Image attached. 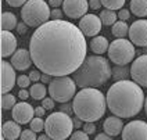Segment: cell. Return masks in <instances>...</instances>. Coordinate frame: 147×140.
<instances>
[{
  "mask_svg": "<svg viewBox=\"0 0 147 140\" xmlns=\"http://www.w3.org/2000/svg\"><path fill=\"white\" fill-rule=\"evenodd\" d=\"M89 1L88 0H64L63 3V11L68 18H82L88 14L89 10Z\"/></svg>",
  "mask_w": 147,
  "mask_h": 140,
  "instance_id": "cell-9",
  "label": "cell"
},
{
  "mask_svg": "<svg viewBox=\"0 0 147 140\" xmlns=\"http://www.w3.org/2000/svg\"><path fill=\"white\" fill-rule=\"evenodd\" d=\"M123 140H133L142 139L147 140V122L144 121H131L123 126L122 131Z\"/></svg>",
  "mask_w": 147,
  "mask_h": 140,
  "instance_id": "cell-10",
  "label": "cell"
},
{
  "mask_svg": "<svg viewBox=\"0 0 147 140\" xmlns=\"http://www.w3.org/2000/svg\"><path fill=\"white\" fill-rule=\"evenodd\" d=\"M31 78L29 75H20L17 78V85L20 86V89H26L28 86H31Z\"/></svg>",
  "mask_w": 147,
  "mask_h": 140,
  "instance_id": "cell-30",
  "label": "cell"
},
{
  "mask_svg": "<svg viewBox=\"0 0 147 140\" xmlns=\"http://www.w3.org/2000/svg\"><path fill=\"white\" fill-rule=\"evenodd\" d=\"M74 114L83 122H96L106 114L107 97L97 88H82L72 101Z\"/></svg>",
  "mask_w": 147,
  "mask_h": 140,
  "instance_id": "cell-3",
  "label": "cell"
},
{
  "mask_svg": "<svg viewBox=\"0 0 147 140\" xmlns=\"http://www.w3.org/2000/svg\"><path fill=\"white\" fill-rule=\"evenodd\" d=\"M46 111H47V110L43 107V106H40V107H36V108H35V115H36V116H43Z\"/></svg>",
  "mask_w": 147,
  "mask_h": 140,
  "instance_id": "cell-45",
  "label": "cell"
},
{
  "mask_svg": "<svg viewBox=\"0 0 147 140\" xmlns=\"http://www.w3.org/2000/svg\"><path fill=\"white\" fill-rule=\"evenodd\" d=\"M17 17L16 14L10 13V11H4L1 14V28L6 31H13L14 28H17Z\"/></svg>",
  "mask_w": 147,
  "mask_h": 140,
  "instance_id": "cell-23",
  "label": "cell"
},
{
  "mask_svg": "<svg viewBox=\"0 0 147 140\" xmlns=\"http://www.w3.org/2000/svg\"><path fill=\"white\" fill-rule=\"evenodd\" d=\"M38 139H39V140H47V139H50V137H49V135H47V133H45V135L38 136Z\"/></svg>",
  "mask_w": 147,
  "mask_h": 140,
  "instance_id": "cell-48",
  "label": "cell"
},
{
  "mask_svg": "<svg viewBox=\"0 0 147 140\" xmlns=\"http://www.w3.org/2000/svg\"><path fill=\"white\" fill-rule=\"evenodd\" d=\"M88 137H89V135L85 132L83 129H82V131H78V129H76V131L72 132V135H71V139L72 140H86Z\"/></svg>",
  "mask_w": 147,
  "mask_h": 140,
  "instance_id": "cell-32",
  "label": "cell"
},
{
  "mask_svg": "<svg viewBox=\"0 0 147 140\" xmlns=\"http://www.w3.org/2000/svg\"><path fill=\"white\" fill-rule=\"evenodd\" d=\"M89 6L92 10H100L103 3H101V0H89Z\"/></svg>",
  "mask_w": 147,
  "mask_h": 140,
  "instance_id": "cell-41",
  "label": "cell"
},
{
  "mask_svg": "<svg viewBox=\"0 0 147 140\" xmlns=\"http://www.w3.org/2000/svg\"><path fill=\"white\" fill-rule=\"evenodd\" d=\"M131 76V68L126 65H115L113 68V78L115 81H122V79H128Z\"/></svg>",
  "mask_w": 147,
  "mask_h": 140,
  "instance_id": "cell-26",
  "label": "cell"
},
{
  "mask_svg": "<svg viewBox=\"0 0 147 140\" xmlns=\"http://www.w3.org/2000/svg\"><path fill=\"white\" fill-rule=\"evenodd\" d=\"M60 111H64V112H67V114H72L74 112V107H72V104L69 106L68 103H63V106L60 107Z\"/></svg>",
  "mask_w": 147,
  "mask_h": 140,
  "instance_id": "cell-40",
  "label": "cell"
},
{
  "mask_svg": "<svg viewBox=\"0 0 147 140\" xmlns=\"http://www.w3.org/2000/svg\"><path fill=\"white\" fill-rule=\"evenodd\" d=\"M100 18H101V22L106 26H111L117 22L118 20V14H115V10H108L104 8L101 13H100Z\"/></svg>",
  "mask_w": 147,
  "mask_h": 140,
  "instance_id": "cell-25",
  "label": "cell"
},
{
  "mask_svg": "<svg viewBox=\"0 0 147 140\" xmlns=\"http://www.w3.org/2000/svg\"><path fill=\"white\" fill-rule=\"evenodd\" d=\"M29 96H31V92L26 90V89H20V92H18V97L21 100H26Z\"/></svg>",
  "mask_w": 147,
  "mask_h": 140,
  "instance_id": "cell-42",
  "label": "cell"
},
{
  "mask_svg": "<svg viewBox=\"0 0 147 140\" xmlns=\"http://www.w3.org/2000/svg\"><path fill=\"white\" fill-rule=\"evenodd\" d=\"M110 139H111V136H110V135H108L107 132L96 135V140H110Z\"/></svg>",
  "mask_w": 147,
  "mask_h": 140,
  "instance_id": "cell-47",
  "label": "cell"
},
{
  "mask_svg": "<svg viewBox=\"0 0 147 140\" xmlns=\"http://www.w3.org/2000/svg\"><path fill=\"white\" fill-rule=\"evenodd\" d=\"M131 76L142 88H147V54H142L132 63Z\"/></svg>",
  "mask_w": 147,
  "mask_h": 140,
  "instance_id": "cell-13",
  "label": "cell"
},
{
  "mask_svg": "<svg viewBox=\"0 0 147 140\" xmlns=\"http://www.w3.org/2000/svg\"><path fill=\"white\" fill-rule=\"evenodd\" d=\"M103 129L111 137H115V136L121 135L123 131V124H122L121 116H117V115L108 116L106 121H104V124H103Z\"/></svg>",
  "mask_w": 147,
  "mask_h": 140,
  "instance_id": "cell-18",
  "label": "cell"
},
{
  "mask_svg": "<svg viewBox=\"0 0 147 140\" xmlns=\"http://www.w3.org/2000/svg\"><path fill=\"white\" fill-rule=\"evenodd\" d=\"M131 13L136 17H147V0H131Z\"/></svg>",
  "mask_w": 147,
  "mask_h": 140,
  "instance_id": "cell-22",
  "label": "cell"
},
{
  "mask_svg": "<svg viewBox=\"0 0 147 140\" xmlns=\"http://www.w3.org/2000/svg\"><path fill=\"white\" fill-rule=\"evenodd\" d=\"M54 101H56V100L53 99L51 96H50V97H45V99L42 100V106L46 108L47 111H51V110L54 108Z\"/></svg>",
  "mask_w": 147,
  "mask_h": 140,
  "instance_id": "cell-33",
  "label": "cell"
},
{
  "mask_svg": "<svg viewBox=\"0 0 147 140\" xmlns=\"http://www.w3.org/2000/svg\"><path fill=\"white\" fill-rule=\"evenodd\" d=\"M11 111H13V119L21 125L29 124L35 115V108L25 100H21V103H17Z\"/></svg>",
  "mask_w": 147,
  "mask_h": 140,
  "instance_id": "cell-14",
  "label": "cell"
},
{
  "mask_svg": "<svg viewBox=\"0 0 147 140\" xmlns=\"http://www.w3.org/2000/svg\"><path fill=\"white\" fill-rule=\"evenodd\" d=\"M47 3H49V6H50V7H53V8H58L60 6H63L64 0H47Z\"/></svg>",
  "mask_w": 147,
  "mask_h": 140,
  "instance_id": "cell-43",
  "label": "cell"
},
{
  "mask_svg": "<svg viewBox=\"0 0 147 140\" xmlns=\"http://www.w3.org/2000/svg\"><path fill=\"white\" fill-rule=\"evenodd\" d=\"M17 51V38L11 31H1V57H11Z\"/></svg>",
  "mask_w": 147,
  "mask_h": 140,
  "instance_id": "cell-17",
  "label": "cell"
},
{
  "mask_svg": "<svg viewBox=\"0 0 147 140\" xmlns=\"http://www.w3.org/2000/svg\"><path fill=\"white\" fill-rule=\"evenodd\" d=\"M29 51L42 72L65 76L78 71L86 60L88 44L79 26L64 20H51L33 32Z\"/></svg>",
  "mask_w": 147,
  "mask_h": 140,
  "instance_id": "cell-1",
  "label": "cell"
},
{
  "mask_svg": "<svg viewBox=\"0 0 147 140\" xmlns=\"http://www.w3.org/2000/svg\"><path fill=\"white\" fill-rule=\"evenodd\" d=\"M143 54H147V46L146 47H143Z\"/></svg>",
  "mask_w": 147,
  "mask_h": 140,
  "instance_id": "cell-50",
  "label": "cell"
},
{
  "mask_svg": "<svg viewBox=\"0 0 147 140\" xmlns=\"http://www.w3.org/2000/svg\"><path fill=\"white\" fill-rule=\"evenodd\" d=\"M21 124L17 121H6L1 128V137L4 140H16L21 137Z\"/></svg>",
  "mask_w": 147,
  "mask_h": 140,
  "instance_id": "cell-19",
  "label": "cell"
},
{
  "mask_svg": "<svg viewBox=\"0 0 147 140\" xmlns=\"http://www.w3.org/2000/svg\"><path fill=\"white\" fill-rule=\"evenodd\" d=\"M108 47H110V43H108L106 36L97 35V36H94V38L90 40V50H92L94 54L103 56L104 53L108 51Z\"/></svg>",
  "mask_w": 147,
  "mask_h": 140,
  "instance_id": "cell-20",
  "label": "cell"
},
{
  "mask_svg": "<svg viewBox=\"0 0 147 140\" xmlns=\"http://www.w3.org/2000/svg\"><path fill=\"white\" fill-rule=\"evenodd\" d=\"M74 128L72 116L64 111L51 112L45 122V132L49 135L50 139L54 140H64L71 137Z\"/></svg>",
  "mask_w": 147,
  "mask_h": 140,
  "instance_id": "cell-5",
  "label": "cell"
},
{
  "mask_svg": "<svg viewBox=\"0 0 147 140\" xmlns=\"http://www.w3.org/2000/svg\"><path fill=\"white\" fill-rule=\"evenodd\" d=\"M6 1H7L8 6H11V7H22L28 0H6Z\"/></svg>",
  "mask_w": 147,
  "mask_h": 140,
  "instance_id": "cell-37",
  "label": "cell"
},
{
  "mask_svg": "<svg viewBox=\"0 0 147 140\" xmlns=\"http://www.w3.org/2000/svg\"><path fill=\"white\" fill-rule=\"evenodd\" d=\"M72 121H74V128H75V129H79V128L82 126V122H83L81 118H79V116H76V115L72 118Z\"/></svg>",
  "mask_w": 147,
  "mask_h": 140,
  "instance_id": "cell-46",
  "label": "cell"
},
{
  "mask_svg": "<svg viewBox=\"0 0 147 140\" xmlns=\"http://www.w3.org/2000/svg\"><path fill=\"white\" fill-rule=\"evenodd\" d=\"M29 92H31V97L33 100H43L46 97L49 89H46L43 82H33V85H31Z\"/></svg>",
  "mask_w": 147,
  "mask_h": 140,
  "instance_id": "cell-21",
  "label": "cell"
},
{
  "mask_svg": "<svg viewBox=\"0 0 147 140\" xmlns=\"http://www.w3.org/2000/svg\"><path fill=\"white\" fill-rule=\"evenodd\" d=\"M113 76V69L108 60L100 54L89 56L74 72V79L79 88H98L103 86Z\"/></svg>",
  "mask_w": 147,
  "mask_h": 140,
  "instance_id": "cell-4",
  "label": "cell"
},
{
  "mask_svg": "<svg viewBox=\"0 0 147 140\" xmlns=\"http://www.w3.org/2000/svg\"><path fill=\"white\" fill-rule=\"evenodd\" d=\"M118 18L122 20V21H128V20L131 18V11L126 10V8H121V10L118 11Z\"/></svg>",
  "mask_w": 147,
  "mask_h": 140,
  "instance_id": "cell-36",
  "label": "cell"
},
{
  "mask_svg": "<svg viewBox=\"0 0 147 140\" xmlns=\"http://www.w3.org/2000/svg\"><path fill=\"white\" fill-rule=\"evenodd\" d=\"M42 74H43V72H42L40 69H33V71L29 72V78H31L32 82H39L42 78Z\"/></svg>",
  "mask_w": 147,
  "mask_h": 140,
  "instance_id": "cell-35",
  "label": "cell"
},
{
  "mask_svg": "<svg viewBox=\"0 0 147 140\" xmlns=\"http://www.w3.org/2000/svg\"><path fill=\"white\" fill-rule=\"evenodd\" d=\"M107 54L110 61L114 63L115 65H128L133 61L136 56V50L131 39L126 40L125 38H117L115 40L111 42Z\"/></svg>",
  "mask_w": 147,
  "mask_h": 140,
  "instance_id": "cell-8",
  "label": "cell"
},
{
  "mask_svg": "<svg viewBox=\"0 0 147 140\" xmlns=\"http://www.w3.org/2000/svg\"><path fill=\"white\" fill-rule=\"evenodd\" d=\"M126 0H101L103 7L108 10H121L125 6Z\"/></svg>",
  "mask_w": 147,
  "mask_h": 140,
  "instance_id": "cell-28",
  "label": "cell"
},
{
  "mask_svg": "<svg viewBox=\"0 0 147 140\" xmlns=\"http://www.w3.org/2000/svg\"><path fill=\"white\" fill-rule=\"evenodd\" d=\"M107 107L113 115L132 118L138 115L144 106V93L133 79L115 81L107 92Z\"/></svg>",
  "mask_w": 147,
  "mask_h": 140,
  "instance_id": "cell-2",
  "label": "cell"
},
{
  "mask_svg": "<svg viewBox=\"0 0 147 140\" xmlns=\"http://www.w3.org/2000/svg\"><path fill=\"white\" fill-rule=\"evenodd\" d=\"M45 122H46V121H43L42 116H36V118H33L32 121L29 122V126H31V129H33L36 133H39V132H42V131H45Z\"/></svg>",
  "mask_w": 147,
  "mask_h": 140,
  "instance_id": "cell-29",
  "label": "cell"
},
{
  "mask_svg": "<svg viewBox=\"0 0 147 140\" xmlns=\"http://www.w3.org/2000/svg\"><path fill=\"white\" fill-rule=\"evenodd\" d=\"M76 82L74 78L65 76H54L49 83V94L56 100V103H68L76 94Z\"/></svg>",
  "mask_w": 147,
  "mask_h": 140,
  "instance_id": "cell-7",
  "label": "cell"
},
{
  "mask_svg": "<svg viewBox=\"0 0 147 140\" xmlns=\"http://www.w3.org/2000/svg\"><path fill=\"white\" fill-rule=\"evenodd\" d=\"M21 139L22 140H36L38 136H36V132L33 129H25L21 133Z\"/></svg>",
  "mask_w": 147,
  "mask_h": 140,
  "instance_id": "cell-31",
  "label": "cell"
},
{
  "mask_svg": "<svg viewBox=\"0 0 147 140\" xmlns=\"http://www.w3.org/2000/svg\"><path fill=\"white\" fill-rule=\"evenodd\" d=\"M144 111H146V115H147V96H146V100H144Z\"/></svg>",
  "mask_w": 147,
  "mask_h": 140,
  "instance_id": "cell-49",
  "label": "cell"
},
{
  "mask_svg": "<svg viewBox=\"0 0 147 140\" xmlns=\"http://www.w3.org/2000/svg\"><path fill=\"white\" fill-rule=\"evenodd\" d=\"M32 56H31V51L26 49H18L11 56V64L14 65L17 71H25L28 69L31 64H32Z\"/></svg>",
  "mask_w": 147,
  "mask_h": 140,
  "instance_id": "cell-16",
  "label": "cell"
},
{
  "mask_svg": "<svg viewBox=\"0 0 147 140\" xmlns=\"http://www.w3.org/2000/svg\"><path fill=\"white\" fill-rule=\"evenodd\" d=\"M129 39L135 46H147V20H138L129 26Z\"/></svg>",
  "mask_w": 147,
  "mask_h": 140,
  "instance_id": "cell-11",
  "label": "cell"
},
{
  "mask_svg": "<svg viewBox=\"0 0 147 140\" xmlns=\"http://www.w3.org/2000/svg\"><path fill=\"white\" fill-rule=\"evenodd\" d=\"M82 129L90 136V135H94V132H96V125H94V122H85Z\"/></svg>",
  "mask_w": 147,
  "mask_h": 140,
  "instance_id": "cell-34",
  "label": "cell"
},
{
  "mask_svg": "<svg viewBox=\"0 0 147 140\" xmlns=\"http://www.w3.org/2000/svg\"><path fill=\"white\" fill-rule=\"evenodd\" d=\"M53 78H54V76H51V75L45 74V72H43V74H42L40 81H42L43 83H45V85H46V83H50V82H51V79H53Z\"/></svg>",
  "mask_w": 147,
  "mask_h": 140,
  "instance_id": "cell-44",
  "label": "cell"
},
{
  "mask_svg": "<svg viewBox=\"0 0 147 140\" xmlns=\"http://www.w3.org/2000/svg\"><path fill=\"white\" fill-rule=\"evenodd\" d=\"M28 26H29V25L25 24L24 21H22V22H20V24L17 25V32L20 33V35H25V33L28 32Z\"/></svg>",
  "mask_w": 147,
  "mask_h": 140,
  "instance_id": "cell-39",
  "label": "cell"
},
{
  "mask_svg": "<svg viewBox=\"0 0 147 140\" xmlns=\"http://www.w3.org/2000/svg\"><path fill=\"white\" fill-rule=\"evenodd\" d=\"M16 68L11 63L6 60L1 61V92L8 93L13 90V88L17 85V76H16Z\"/></svg>",
  "mask_w": 147,
  "mask_h": 140,
  "instance_id": "cell-15",
  "label": "cell"
},
{
  "mask_svg": "<svg viewBox=\"0 0 147 140\" xmlns=\"http://www.w3.org/2000/svg\"><path fill=\"white\" fill-rule=\"evenodd\" d=\"M50 14V6L45 0H28L21 10L22 21L32 28H39L40 25L46 24L49 18H51Z\"/></svg>",
  "mask_w": 147,
  "mask_h": 140,
  "instance_id": "cell-6",
  "label": "cell"
},
{
  "mask_svg": "<svg viewBox=\"0 0 147 140\" xmlns=\"http://www.w3.org/2000/svg\"><path fill=\"white\" fill-rule=\"evenodd\" d=\"M16 96H13L10 92L8 93H3V96H1V107L4 111H7V110H13L14 106H16Z\"/></svg>",
  "mask_w": 147,
  "mask_h": 140,
  "instance_id": "cell-27",
  "label": "cell"
},
{
  "mask_svg": "<svg viewBox=\"0 0 147 140\" xmlns=\"http://www.w3.org/2000/svg\"><path fill=\"white\" fill-rule=\"evenodd\" d=\"M63 14H64L63 10H60V8H53L50 17H51L53 20H61V18H63Z\"/></svg>",
  "mask_w": 147,
  "mask_h": 140,
  "instance_id": "cell-38",
  "label": "cell"
},
{
  "mask_svg": "<svg viewBox=\"0 0 147 140\" xmlns=\"http://www.w3.org/2000/svg\"><path fill=\"white\" fill-rule=\"evenodd\" d=\"M101 26H103L101 18L96 14H86L79 20V28L85 36H90V38L97 36L101 31Z\"/></svg>",
  "mask_w": 147,
  "mask_h": 140,
  "instance_id": "cell-12",
  "label": "cell"
},
{
  "mask_svg": "<svg viewBox=\"0 0 147 140\" xmlns=\"http://www.w3.org/2000/svg\"><path fill=\"white\" fill-rule=\"evenodd\" d=\"M113 35L115 38H125L126 35H129V25L126 24V21H117L113 25Z\"/></svg>",
  "mask_w": 147,
  "mask_h": 140,
  "instance_id": "cell-24",
  "label": "cell"
}]
</instances>
